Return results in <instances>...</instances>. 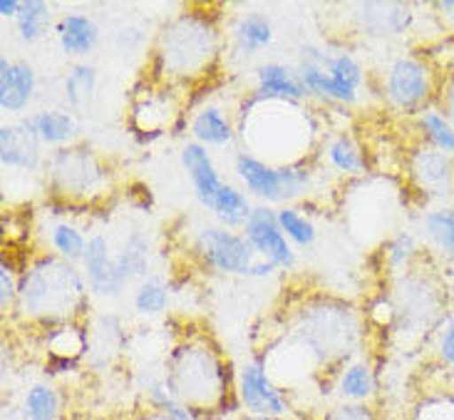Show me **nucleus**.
<instances>
[{"instance_id": "nucleus-1", "label": "nucleus", "mask_w": 454, "mask_h": 420, "mask_svg": "<svg viewBox=\"0 0 454 420\" xmlns=\"http://www.w3.org/2000/svg\"><path fill=\"white\" fill-rule=\"evenodd\" d=\"M167 385L194 416L223 413L231 403L229 363L207 341H184L167 361Z\"/></svg>"}, {"instance_id": "nucleus-2", "label": "nucleus", "mask_w": 454, "mask_h": 420, "mask_svg": "<svg viewBox=\"0 0 454 420\" xmlns=\"http://www.w3.org/2000/svg\"><path fill=\"white\" fill-rule=\"evenodd\" d=\"M87 279L70 261L43 257L18 279V306L43 323H70L85 309Z\"/></svg>"}, {"instance_id": "nucleus-3", "label": "nucleus", "mask_w": 454, "mask_h": 420, "mask_svg": "<svg viewBox=\"0 0 454 420\" xmlns=\"http://www.w3.org/2000/svg\"><path fill=\"white\" fill-rule=\"evenodd\" d=\"M216 55V30L207 18L182 15L169 28H164L160 40L161 73L174 77H194L209 67Z\"/></svg>"}, {"instance_id": "nucleus-4", "label": "nucleus", "mask_w": 454, "mask_h": 420, "mask_svg": "<svg viewBox=\"0 0 454 420\" xmlns=\"http://www.w3.org/2000/svg\"><path fill=\"white\" fill-rule=\"evenodd\" d=\"M298 75L306 85L308 95H320L331 102L350 105L357 99L363 85V67L350 52H328L318 45L301 48Z\"/></svg>"}, {"instance_id": "nucleus-5", "label": "nucleus", "mask_w": 454, "mask_h": 420, "mask_svg": "<svg viewBox=\"0 0 454 420\" xmlns=\"http://www.w3.org/2000/svg\"><path fill=\"white\" fill-rule=\"evenodd\" d=\"M50 186L55 194L73 202H82L99 194L107 185V170L85 147H60L45 162Z\"/></svg>"}, {"instance_id": "nucleus-6", "label": "nucleus", "mask_w": 454, "mask_h": 420, "mask_svg": "<svg viewBox=\"0 0 454 420\" xmlns=\"http://www.w3.org/2000/svg\"><path fill=\"white\" fill-rule=\"evenodd\" d=\"M233 170L246 185V189L266 204L291 202V199L301 197L310 185V172L303 167H298V164L276 167V164L258 160L248 152L236 155Z\"/></svg>"}, {"instance_id": "nucleus-7", "label": "nucleus", "mask_w": 454, "mask_h": 420, "mask_svg": "<svg viewBox=\"0 0 454 420\" xmlns=\"http://www.w3.org/2000/svg\"><path fill=\"white\" fill-rule=\"evenodd\" d=\"M432 95H434V73L427 62L407 55L387 65L385 98L395 110L418 115L425 107H430Z\"/></svg>"}, {"instance_id": "nucleus-8", "label": "nucleus", "mask_w": 454, "mask_h": 420, "mask_svg": "<svg viewBox=\"0 0 454 420\" xmlns=\"http://www.w3.org/2000/svg\"><path fill=\"white\" fill-rule=\"evenodd\" d=\"M407 177L419 197L430 204L454 202V157L419 142L407 157Z\"/></svg>"}, {"instance_id": "nucleus-9", "label": "nucleus", "mask_w": 454, "mask_h": 420, "mask_svg": "<svg viewBox=\"0 0 454 420\" xmlns=\"http://www.w3.org/2000/svg\"><path fill=\"white\" fill-rule=\"evenodd\" d=\"M197 254L207 261V266L233 276H248L258 259L246 236L226 226H201L197 234Z\"/></svg>"}, {"instance_id": "nucleus-10", "label": "nucleus", "mask_w": 454, "mask_h": 420, "mask_svg": "<svg viewBox=\"0 0 454 420\" xmlns=\"http://www.w3.org/2000/svg\"><path fill=\"white\" fill-rule=\"evenodd\" d=\"M241 232L251 249L256 251L258 259L270 261L276 269H294V247H291L288 236L283 234L281 224H278V211L270 210L269 204L254 207Z\"/></svg>"}, {"instance_id": "nucleus-11", "label": "nucleus", "mask_w": 454, "mask_h": 420, "mask_svg": "<svg viewBox=\"0 0 454 420\" xmlns=\"http://www.w3.org/2000/svg\"><path fill=\"white\" fill-rule=\"evenodd\" d=\"M239 400L251 416L263 420H276L288 413V400L283 396L281 385L270 378L263 363L251 361L239 371V385H236Z\"/></svg>"}, {"instance_id": "nucleus-12", "label": "nucleus", "mask_w": 454, "mask_h": 420, "mask_svg": "<svg viewBox=\"0 0 454 420\" xmlns=\"http://www.w3.org/2000/svg\"><path fill=\"white\" fill-rule=\"evenodd\" d=\"M182 164H184L186 174H189V179L194 185L199 202L207 210H216V204L222 202L226 189L231 185L219 177V170H216V164L211 160L207 147L199 145V142H186L184 149H182Z\"/></svg>"}, {"instance_id": "nucleus-13", "label": "nucleus", "mask_w": 454, "mask_h": 420, "mask_svg": "<svg viewBox=\"0 0 454 420\" xmlns=\"http://www.w3.org/2000/svg\"><path fill=\"white\" fill-rule=\"evenodd\" d=\"M82 272H85L90 291H95L99 297H117L127 286L117 269V259L110 254V242L102 234L90 236L85 257H82Z\"/></svg>"}, {"instance_id": "nucleus-14", "label": "nucleus", "mask_w": 454, "mask_h": 420, "mask_svg": "<svg viewBox=\"0 0 454 420\" xmlns=\"http://www.w3.org/2000/svg\"><path fill=\"white\" fill-rule=\"evenodd\" d=\"M0 162L3 167L23 170V172L40 170V164H45L40 137L23 127V123L3 124L0 127Z\"/></svg>"}, {"instance_id": "nucleus-15", "label": "nucleus", "mask_w": 454, "mask_h": 420, "mask_svg": "<svg viewBox=\"0 0 454 420\" xmlns=\"http://www.w3.org/2000/svg\"><path fill=\"white\" fill-rule=\"evenodd\" d=\"M35 95V70L25 60L0 58V110L23 112Z\"/></svg>"}, {"instance_id": "nucleus-16", "label": "nucleus", "mask_w": 454, "mask_h": 420, "mask_svg": "<svg viewBox=\"0 0 454 420\" xmlns=\"http://www.w3.org/2000/svg\"><path fill=\"white\" fill-rule=\"evenodd\" d=\"M393 316H397V321L403 323V329L412 331V329H430L437 323V298L430 289L419 284L418 279H407L405 294H400L397 306L393 309Z\"/></svg>"}, {"instance_id": "nucleus-17", "label": "nucleus", "mask_w": 454, "mask_h": 420, "mask_svg": "<svg viewBox=\"0 0 454 420\" xmlns=\"http://www.w3.org/2000/svg\"><path fill=\"white\" fill-rule=\"evenodd\" d=\"M256 95L263 99L298 105L308 98V90L295 70L286 67L281 62H266L256 70Z\"/></svg>"}, {"instance_id": "nucleus-18", "label": "nucleus", "mask_w": 454, "mask_h": 420, "mask_svg": "<svg viewBox=\"0 0 454 420\" xmlns=\"http://www.w3.org/2000/svg\"><path fill=\"white\" fill-rule=\"evenodd\" d=\"M360 11L363 12H357V18L363 20V30L375 37L403 36L415 18L412 8L405 3H365Z\"/></svg>"}, {"instance_id": "nucleus-19", "label": "nucleus", "mask_w": 454, "mask_h": 420, "mask_svg": "<svg viewBox=\"0 0 454 420\" xmlns=\"http://www.w3.org/2000/svg\"><path fill=\"white\" fill-rule=\"evenodd\" d=\"M58 40L67 55L85 58L87 52L98 48L99 28L85 12H70L58 23Z\"/></svg>"}, {"instance_id": "nucleus-20", "label": "nucleus", "mask_w": 454, "mask_h": 420, "mask_svg": "<svg viewBox=\"0 0 454 420\" xmlns=\"http://www.w3.org/2000/svg\"><path fill=\"white\" fill-rule=\"evenodd\" d=\"M23 127H27L33 135L40 137L43 145H55V147H65L77 132V124L70 112L62 110H43L35 115H27L20 120Z\"/></svg>"}, {"instance_id": "nucleus-21", "label": "nucleus", "mask_w": 454, "mask_h": 420, "mask_svg": "<svg viewBox=\"0 0 454 420\" xmlns=\"http://www.w3.org/2000/svg\"><path fill=\"white\" fill-rule=\"evenodd\" d=\"M45 351L52 363L70 366L90 351V341H87L85 331L80 326H74L73 321L60 323L45 334Z\"/></svg>"}, {"instance_id": "nucleus-22", "label": "nucleus", "mask_w": 454, "mask_h": 420, "mask_svg": "<svg viewBox=\"0 0 454 420\" xmlns=\"http://www.w3.org/2000/svg\"><path fill=\"white\" fill-rule=\"evenodd\" d=\"M419 232L425 242L440 254H454V204H437L422 211L419 217Z\"/></svg>"}, {"instance_id": "nucleus-23", "label": "nucleus", "mask_w": 454, "mask_h": 420, "mask_svg": "<svg viewBox=\"0 0 454 420\" xmlns=\"http://www.w3.org/2000/svg\"><path fill=\"white\" fill-rule=\"evenodd\" d=\"M233 40L241 55H256L258 50L269 48L273 40V23L266 12L248 11L233 30Z\"/></svg>"}, {"instance_id": "nucleus-24", "label": "nucleus", "mask_w": 454, "mask_h": 420, "mask_svg": "<svg viewBox=\"0 0 454 420\" xmlns=\"http://www.w3.org/2000/svg\"><path fill=\"white\" fill-rule=\"evenodd\" d=\"M194 142L204 147H223L233 139V127L219 107H201L189 124Z\"/></svg>"}, {"instance_id": "nucleus-25", "label": "nucleus", "mask_w": 454, "mask_h": 420, "mask_svg": "<svg viewBox=\"0 0 454 420\" xmlns=\"http://www.w3.org/2000/svg\"><path fill=\"white\" fill-rule=\"evenodd\" d=\"M419 137L427 147H434L454 157V123L440 107H425L415 115Z\"/></svg>"}, {"instance_id": "nucleus-26", "label": "nucleus", "mask_w": 454, "mask_h": 420, "mask_svg": "<svg viewBox=\"0 0 454 420\" xmlns=\"http://www.w3.org/2000/svg\"><path fill=\"white\" fill-rule=\"evenodd\" d=\"M338 396L340 403H368L375 396V373L368 363L356 361L338 373Z\"/></svg>"}, {"instance_id": "nucleus-27", "label": "nucleus", "mask_w": 454, "mask_h": 420, "mask_svg": "<svg viewBox=\"0 0 454 420\" xmlns=\"http://www.w3.org/2000/svg\"><path fill=\"white\" fill-rule=\"evenodd\" d=\"M98 92V70L92 65H74L65 77V102L74 112H82L90 107V102Z\"/></svg>"}, {"instance_id": "nucleus-28", "label": "nucleus", "mask_w": 454, "mask_h": 420, "mask_svg": "<svg viewBox=\"0 0 454 420\" xmlns=\"http://www.w3.org/2000/svg\"><path fill=\"white\" fill-rule=\"evenodd\" d=\"M15 23L25 43H37L48 36V30L52 28V11L43 0H23Z\"/></svg>"}, {"instance_id": "nucleus-29", "label": "nucleus", "mask_w": 454, "mask_h": 420, "mask_svg": "<svg viewBox=\"0 0 454 420\" xmlns=\"http://www.w3.org/2000/svg\"><path fill=\"white\" fill-rule=\"evenodd\" d=\"M114 259H117V269H120V276L124 279V284H129L132 279L142 276V273H147V266H149L147 236L142 234V232H132V234L127 236L122 251H120Z\"/></svg>"}, {"instance_id": "nucleus-30", "label": "nucleus", "mask_w": 454, "mask_h": 420, "mask_svg": "<svg viewBox=\"0 0 454 420\" xmlns=\"http://www.w3.org/2000/svg\"><path fill=\"white\" fill-rule=\"evenodd\" d=\"M23 410L27 420H62L60 393L50 384H33L25 391Z\"/></svg>"}, {"instance_id": "nucleus-31", "label": "nucleus", "mask_w": 454, "mask_h": 420, "mask_svg": "<svg viewBox=\"0 0 454 420\" xmlns=\"http://www.w3.org/2000/svg\"><path fill=\"white\" fill-rule=\"evenodd\" d=\"M328 162L335 170H340L343 174H363L365 172V155L353 137L338 135L335 139L328 142L325 147Z\"/></svg>"}, {"instance_id": "nucleus-32", "label": "nucleus", "mask_w": 454, "mask_h": 420, "mask_svg": "<svg viewBox=\"0 0 454 420\" xmlns=\"http://www.w3.org/2000/svg\"><path fill=\"white\" fill-rule=\"evenodd\" d=\"M87 242H90V239H85V234H82L74 224L60 222L50 229V244H52V249H55L58 254H60V259L70 261V264L82 261Z\"/></svg>"}, {"instance_id": "nucleus-33", "label": "nucleus", "mask_w": 454, "mask_h": 420, "mask_svg": "<svg viewBox=\"0 0 454 420\" xmlns=\"http://www.w3.org/2000/svg\"><path fill=\"white\" fill-rule=\"evenodd\" d=\"M278 224H281L283 234L288 236V242H294L301 249H308L316 244V239H318V232H316V226L313 222L308 219L306 214H301L294 207H283L278 210Z\"/></svg>"}, {"instance_id": "nucleus-34", "label": "nucleus", "mask_w": 454, "mask_h": 420, "mask_svg": "<svg viewBox=\"0 0 454 420\" xmlns=\"http://www.w3.org/2000/svg\"><path fill=\"white\" fill-rule=\"evenodd\" d=\"M169 306V289L157 281V279H147L142 281L139 289L135 291V309L145 316H157L164 313Z\"/></svg>"}, {"instance_id": "nucleus-35", "label": "nucleus", "mask_w": 454, "mask_h": 420, "mask_svg": "<svg viewBox=\"0 0 454 420\" xmlns=\"http://www.w3.org/2000/svg\"><path fill=\"white\" fill-rule=\"evenodd\" d=\"M418 257V239L410 234V232H400L397 236H393L385 247V259H387V266L390 269H407L412 259Z\"/></svg>"}, {"instance_id": "nucleus-36", "label": "nucleus", "mask_w": 454, "mask_h": 420, "mask_svg": "<svg viewBox=\"0 0 454 420\" xmlns=\"http://www.w3.org/2000/svg\"><path fill=\"white\" fill-rule=\"evenodd\" d=\"M412 420H454V393H432L415 406Z\"/></svg>"}, {"instance_id": "nucleus-37", "label": "nucleus", "mask_w": 454, "mask_h": 420, "mask_svg": "<svg viewBox=\"0 0 454 420\" xmlns=\"http://www.w3.org/2000/svg\"><path fill=\"white\" fill-rule=\"evenodd\" d=\"M437 359L447 371H454V311L437 336Z\"/></svg>"}, {"instance_id": "nucleus-38", "label": "nucleus", "mask_w": 454, "mask_h": 420, "mask_svg": "<svg viewBox=\"0 0 454 420\" xmlns=\"http://www.w3.org/2000/svg\"><path fill=\"white\" fill-rule=\"evenodd\" d=\"M12 304H18V279H15V272H12L8 259H3V266H0V309L8 311Z\"/></svg>"}, {"instance_id": "nucleus-39", "label": "nucleus", "mask_w": 454, "mask_h": 420, "mask_svg": "<svg viewBox=\"0 0 454 420\" xmlns=\"http://www.w3.org/2000/svg\"><path fill=\"white\" fill-rule=\"evenodd\" d=\"M323 420H378V416L365 403H338Z\"/></svg>"}, {"instance_id": "nucleus-40", "label": "nucleus", "mask_w": 454, "mask_h": 420, "mask_svg": "<svg viewBox=\"0 0 454 420\" xmlns=\"http://www.w3.org/2000/svg\"><path fill=\"white\" fill-rule=\"evenodd\" d=\"M440 102H442V107L440 110L450 117L454 123V77L447 83V87H442V95H440Z\"/></svg>"}, {"instance_id": "nucleus-41", "label": "nucleus", "mask_w": 454, "mask_h": 420, "mask_svg": "<svg viewBox=\"0 0 454 420\" xmlns=\"http://www.w3.org/2000/svg\"><path fill=\"white\" fill-rule=\"evenodd\" d=\"M23 0H0V15L3 18H18Z\"/></svg>"}, {"instance_id": "nucleus-42", "label": "nucleus", "mask_w": 454, "mask_h": 420, "mask_svg": "<svg viewBox=\"0 0 454 420\" xmlns=\"http://www.w3.org/2000/svg\"><path fill=\"white\" fill-rule=\"evenodd\" d=\"M434 11H440L447 23L454 25V0H444V3H434Z\"/></svg>"}]
</instances>
